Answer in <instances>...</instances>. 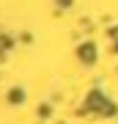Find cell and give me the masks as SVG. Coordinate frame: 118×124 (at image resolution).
I'll use <instances>...</instances> for the list:
<instances>
[{
    "instance_id": "6da1fadb",
    "label": "cell",
    "mask_w": 118,
    "mask_h": 124,
    "mask_svg": "<svg viewBox=\"0 0 118 124\" xmlns=\"http://www.w3.org/2000/svg\"><path fill=\"white\" fill-rule=\"evenodd\" d=\"M80 55H83V61L91 63V61H93V55H96V50H93V44H85V47H80Z\"/></svg>"
},
{
    "instance_id": "7a4b0ae2",
    "label": "cell",
    "mask_w": 118,
    "mask_h": 124,
    "mask_svg": "<svg viewBox=\"0 0 118 124\" xmlns=\"http://www.w3.org/2000/svg\"><path fill=\"white\" fill-rule=\"evenodd\" d=\"M8 97H11V102H19V99H22V91H17V88H14Z\"/></svg>"
}]
</instances>
